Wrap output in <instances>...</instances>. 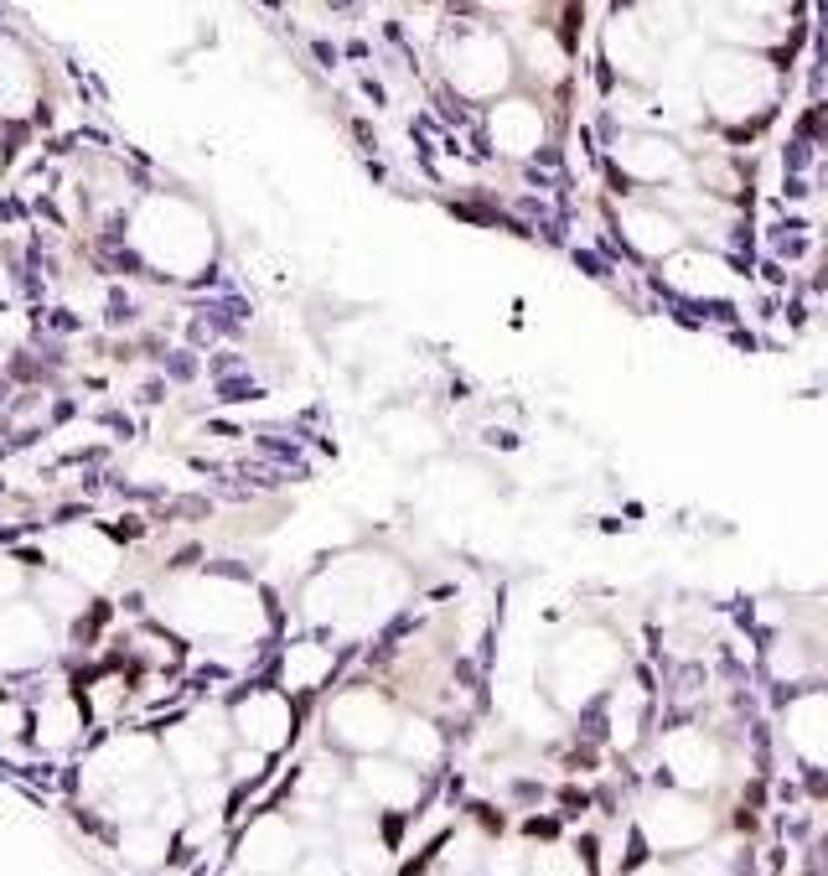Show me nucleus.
<instances>
[{
    "instance_id": "f257e3e1",
    "label": "nucleus",
    "mask_w": 828,
    "mask_h": 876,
    "mask_svg": "<svg viewBox=\"0 0 828 876\" xmlns=\"http://www.w3.org/2000/svg\"><path fill=\"white\" fill-rule=\"evenodd\" d=\"M415 597V570L389 551L373 545H347L326 555L316 570H305L295 591L301 633H322L332 643H363L378 628H389Z\"/></svg>"
},
{
    "instance_id": "f03ea898",
    "label": "nucleus",
    "mask_w": 828,
    "mask_h": 876,
    "mask_svg": "<svg viewBox=\"0 0 828 876\" xmlns=\"http://www.w3.org/2000/svg\"><path fill=\"white\" fill-rule=\"evenodd\" d=\"M146 618L182 643L207 649H259L275 633V601L259 576L228 566L166 570L146 597Z\"/></svg>"
},
{
    "instance_id": "7ed1b4c3",
    "label": "nucleus",
    "mask_w": 828,
    "mask_h": 876,
    "mask_svg": "<svg viewBox=\"0 0 828 876\" xmlns=\"http://www.w3.org/2000/svg\"><path fill=\"white\" fill-rule=\"evenodd\" d=\"M119 244L161 286H203L223 265V228L213 207L182 188H146L119 218Z\"/></svg>"
},
{
    "instance_id": "20e7f679",
    "label": "nucleus",
    "mask_w": 828,
    "mask_h": 876,
    "mask_svg": "<svg viewBox=\"0 0 828 876\" xmlns=\"http://www.w3.org/2000/svg\"><path fill=\"white\" fill-rule=\"evenodd\" d=\"M626 674L622 638L601 628V622H580L570 633H559L544 653L539 690L555 711H585V705L606 701L611 685Z\"/></svg>"
},
{
    "instance_id": "39448f33",
    "label": "nucleus",
    "mask_w": 828,
    "mask_h": 876,
    "mask_svg": "<svg viewBox=\"0 0 828 876\" xmlns=\"http://www.w3.org/2000/svg\"><path fill=\"white\" fill-rule=\"evenodd\" d=\"M693 88H699V109L714 125H751L777 104L782 73L761 52L705 47L699 52V68H693Z\"/></svg>"
},
{
    "instance_id": "423d86ee",
    "label": "nucleus",
    "mask_w": 828,
    "mask_h": 876,
    "mask_svg": "<svg viewBox=\"0 0 828 876\" xmlns=\"http://www.w3.org/2000/svg\"><path fill=\"white\" fill-rule=\"evenodd\" d=\"M440 78L456 88L466 104H497L503 94H513L518 84V52H513V36L487 26V21H466V26H451L435 47Z\"/></svg>"
},
{
    "instance_id": "0eeeda50",
    "label": "nucleus",
    "mask_w": 828,
    "mask_h": 876,
    "mask_svg": "<svg viewBox=\"0 0 828 876\" xmlns=\"http://www.w3.org/2000/svg\"><path fill=\"white\" fill-rule=\"evenodd\" d=\"M42 566L63 570L68 581L84 586L88 597H104V591H115V581L130 566V545L99 519H73V524H57L47 534Z\"/></svg>"
},
{
    "instance_id": "6e6552de",
    "label": "nucleus",
    "mask_w": 828,
    "mask_h": 876,
    "mask_svg": "<svg viewBox=\"0 0 828 876\" xmlns=\"http://www.w3.org/2000/svg\"><path fill=\"white\" fill-rule=\"evenodd\" d=\"M399 701H394L384 685H368V680H357V685H342L332 701H326V716H322V731L326 741L357 757H378L394 747V731H399Z\"/></svg>"
},
{
    "instance_id": "1a4fd4ad",
    "label": "nucleus",
    "mask_w": 828,
    "mask_h": 876,
    "mask_svg": "<svg viewBox=\"0 0 828 876\" xmlns=\"http://www.w3.org/2000/svg\"><path fill=\"white\" fill-rule=\"evenodd\" d=\"M223 716H228V731H234V747H249L259 757H280L290 752V741L301 731V701L286 695V690L275 685V680H249V685H238L223 705Z\"/></svg>"
},
{
    "instance_id": "9d476101",
    "label": "nucleus",
    "mask_w": 828,
    "mask_h": 876,
    "mask_svg": "<svg viewBox=\"0 0 828 876\" xmlns=\"http://www.w3.org/2000/svg\"><path fill=\"white\" fill-rule=\"evenodd\" d=\"M63 664V633L32 597L0 607V680L6 685H32Z\"/></svg>"
},
{
    "instance_id": "9b49d317",
    "label": "nucleus",
    "mask_w": 828,
    "mask_h": 876,
    "mask_svg": "<svg viewBox=\"0 0 828 876\" xmlns=\"http://www.w3.org/2000/svg\"><path fill=\"white\" fill-rule=\"evenodd\" d=\"M714 809L705 799H693V793H678V789H663L653 793L637 814V830H643V841L653 845V856H689L699 845L714 841Z\"/></svg>"
},
{
    "instance_id": "f8f14e48",
    "label": "nucleus",
    "mask_w": 828,
    "mask_h": 876,
    "mask_svg": "<svg viewBox=\"0 0 828 876\" xmlns=\"http://www.w3.org/2000/svg\"><path fill=\"white\" fill-rule=\"evenodd\" d=\"M47 109V68L26 32L0 26V130L32 125Z\"/></svg>"
},
{
    "instance_id": "ddd939ff",
    "label": "nucleus",
    "mask_w": 828,
    "mask_h": 876,
    "mask_svg": "<svg viewBox=\"0 0 828 876\" xmlns=\"http://www.w3.org/2000/svg\"><path fill=\"white\" fill-rule=\"evenodd\" d=\"M658 762H663V773H668V783L678 793H693V799L725 783V747L705 726H674L658 741Z\"/></svg>"
},
{
    "instance_id": "4468645a",
    "label": "nucleus",
    "mask_w": 828,
    "mask_h": 876,
    "mask_svg": "<svg viewBox=\"0 0 828 876\" xmlns=\"http://www.w3.org/2000/svg\"><path fill=\"white\" fill-rule=\"evenodd\" d=\"M32 695V690H26ZM88 711H84V695H78V685H68V680H52L47 674V690H36L32 695V747H42V752L63 757V752H78L88 741Z\"/></svg>"
},
{
    "instance_id": "2eb2a0df",
    "label": "nucleus",
    "mask_w": 828,
    "mask_h": 876,
    "mask_svg": "<svg viewBox=\"0 0 828 876\" xmlns=\"http://www.w3.org/2000/svg\"><path fill=\"white\" fill-rule=\"evenodd\" d=\"M611 167L626 177V182H637V188H668L678 177H689V156L678 140H668L663 130H616L611 140Z\"/></svg>"
},
{
    "instance_id": "dca6fc26",
    "label": "nucleus",
    "mask_w": 828,
    "mask_h": 876,
    "mask_svg": "<svg viewBox=\"0 0 828 876\" xmlns=\"http://www.w3.org/2000/svg\"><path fill=\"white\" fill-rule=\"evenodd\" d=\"M482 130H487V146L507 161H534V156L549 146V115L534 94H503L497 104H487L482 115Z\"/></svg>"
},
{
    "instance_id": "f3484780",
    "label": "nucleus",
    "mask_w": 828,
    "mask_h": 876,
    "mask_svg": "<svg viewBox=\"0 0 828 876\" xmlns=\"http://www.w3.org/2000/svg\"><path fill=\"white\" fill-rule=\"evenodd\" d=\"M601 47H606V63L611 73L622 78V84H663V73H668V52H663V36L647 32L643 11H626V17H616L606 26V36H601Z\"/></svg>"
},
{
    "instance_id": "a211bd4d",
    "label": "nucleus",
    "mask_w": 828,
    "mask_h": 876,
    "mask_svg": "<svg viewBox=\"0 0 828 876\" xmlns=\"http://www.w3.org/2000/svg\"><path fill=\"white\" fill-rule=\"evenodd\" d=\"M337 670H342V649L332 643V638H322V633L286 638V643L275 649V659H270L275 685L286 690V695H295V701H311L316 690H326L332 680H337Z\"/></svg>"
},
{
    "instance_id": "6ab92c4d",
    "label": "nucleus",
    "mask_w": 828,
    "mask_h": 876,
    "mask_svg": "<svg viewBox=\"0 0 828 876\" xmlns=\"http://www.w3.org/2000/svg\"><path fill=\"white\" fill-rule=\"evenodd\" d=\"M373 436H378V447L389 451V457H399V462L430 467L445 457V426H440L424 405H384V410L373 415Z\"/></svg>"
},
{
    "instance_id": "aec40b11",
    "label": "nucleus",
    "mask_w": 828,
    "mask_h": 876,
    "mask_svg": "<svg viewBox=\"0 0 828 876\" xmlns=\"http://www.w3.org/2000/svg\"><path fill=\"white\" fill-rule=\"evenodd\" d=\"M663 280H668V291L689 296V301H735L745 291L741 270L720 249H699V244H684L674 259H663Z\"/></svg>"
},
{
    "instance_id": "412c9836",
    "label": "nucleus",
    "mask_w": 828,
    "mask_h": 876,
    "mask_svg": "<svg viewBox=\"0 0 828 876\" xmlns=\"http://www.w3.org/2000/svg\"><path fill=\"white\" fill-rule=\"evenodd\" d=\"M301 856H305L301 830H295V820H286V814H254L249 830L238 835V851H234V861L249 876H290L301 866Z\"/></svg>"
},
{
    "instance_id": "4be33fe9",
    "label": "nucleus",
    "mask_w": 828,
    "mask_h": 876,
    "mask_svg": "<svg viewBox=\"0 0 828 876\" xmlns=\"http://www.w3.org/2000/svg\"><path fill=\"white\" fill-rule=\"evenodd\" d=\"M353 789L378 814H409L424 799V778L409 762H399L394 752H378V757H357L353 762Z\"/></svg>"
},
{
    "instance_id": "5701e85b",
    "label": "nucleus",
    "mask_w": 828,
    "mask_h": 876,
    "mask_svg": "<svg viewBox=\"0 0 828 876\" xmlns=\"http://www.w3.org/2000/svg\"><path fill=\"white\" fill-rule=\"evenodd\" d=\"M616 234L626 239V249L643 259H674L684 244H689V234H684V224H678L674 213L663 203H643V197H632V203H616Z\"/></svg>"
},
{
    "instance_id": "b1692460",
    "label": "nucleus",
    "mask_w": 828,
    "mask_h": 876,
    "mask_svg": "<svg viewBox=\"0 0 828 876\" xmlns=\"http://www.w3.org/2000/svg\"><path fill=\"white\" fill-rule=\"evenodd\" d=\"M699 21H705V36L714 47L761 52L766 57V47L782 42L777 11H766V6H710V11H699Z\"/></svg>"
},
{
    "instance_id": "393cba45",
    "label": "nucleus",
    "mask_w": 828,
    "mask_h": 876,
    "mask_svg": "<svg viewBox=\"0 0 828 876\" xmlns=\"http://www.w3.org/2000/svg\"><path fill=\"white\" fill-rule=\"evenodd\" d=\"M782 737L808 768H828V690H797L782 711Z\"/></svg>"
},
{
    "instance_id": "a878e982",
    "label": "nucleus",
    "mask_w": 828,
    "mask_h": 876,
    "mask_svg": "<svg viewBox=\"0 0 828 876\" xmlns=\"http://www.w3.org/2000/svg\"><path fill=\"white\" fill-rule=\"evenodd\" d=\"M389 752L399 757V762H409L415 773H424V768H435L440 757H445V731H440L435 716L409 711V716H399V731H394Z\"/></svg>"
},
{
    "instance_id": "bb28decb",
    "label": "nucleus",
    "mask_w": 828,
    "mask_h": 876,
    "mask_svg": "<svg viewBox=\"0 0 828 876\" xmlns=\"http://www.w3.org/2000/svg\"><path fill=\"white\" fill-rule=\"evenodd\" d=\"M643 711H647V695L637 680H616L611 695L601 701V716H606V731L616 747H637L643 737Z\"/></svg>"
},
{
    "instance_id": "cd10ccee",
    "label": "nucleus",
    "mask_w": 828,
    "mask_h": 876,
    "mask_svg": "<svg viewBox=\"0 0 828 876\" xmlns=\"http://www.w3.org/2000/svg\"><path fill=\"white\" fill-rule=\"evenodd\" d=\"M171 856V825L166 820H130V825L119 830V861L125 866H140V872H151L161 861Z\"/></svg>"
},
{
    "instance_id": "c85d7f7f",
    "label": "nucleus",
    "mask_w": 828,
    "mask_h": 876,
    "mask_svg": "<svg viewBox=\"0 0 828 876\" xmlns=\"http://www.w3.org/2000/svg\"><path fill=\"white\" fill-rule=\"evenodd\" d=\"M513 52H518V73H528V78H539V84H559L564 78V47H559V36L549 26L518 32Z\"/></svg>"
},
{
    "instance_id": "c756f323",
    "label": "nucleus",
    "mask_w": 828,
    "mask_h": 876,
    "mask_svg": "<svg viewBox=\"0 0 828 876\" xmlns=\"http://www.w3.org/2000/svg\"><path fill=\"white\" fill-rule=\"evenodd\" d=\"M741 856H745L741 835H730V841H725V835H714L710 845L689 851L678 866H684V876H735V872H741Z\"/></svg>"
},
{
    "instance_id": "7c9ffc66",
    "label": "nucleus",
    "mask_w": 828,
    "mask_h": 876,
    "mask_svg": "<svg viewBox=\"0 0 828 876\" xmlns=\"http://www.w3.org/2000/svg\"><path fill=\"white\" fill-rule=\"evenodd\" d=\"M524 876H595L585 851L570 841H555V845H539L534 856H528V872Z\"/></svg>"
},
{
    "instance_id": "2f4dec72",
    "label": "nucleus",
    "mask_w": 828,
    "mask_h": 876,
    "mask_svg": "<svg viewBox=\"0 0 828 876\" xmlns=\"http://www.w3.org/2000/svg\"><path fill=\"white\" fill-rule=\"evenodd\" d=\"M26 591H32V566H26V555L0 551V607H6V601H21Z\"/></svg>"
},
{
    "instance_id": "473e14b6",
    "label": "nucleus",
    "mask_w": 828,
    "mask_h": 876,
    "mask_svg": "<svg viewBox=\"0 0 828 876\" xmlns=\"http://www.w3.org/2000/svg\"><path fill=\"white\" fill-rule=\"evenodd\" d=\"M290 876H347V872H342V861L332 851H311V856H301V866Z\"/></svg>"
},
{
    "instance_id": "72a5a7b5",
    "label": "nucleus",
    "mask_w": 828,
    "mask_h": 876,
    "mask_svg": "<svg viewBox=\"0 0 828 876\" xmlns=\"http://www.w3.org/2000/svg\"><path fill=\"white\" fill-rule=\"evenodd\" d=\"M626 876H684V866H678V861H668V856H647V861H637Z\"/></svg>"
},
{
    "instance_id": "f704fd0d",
    "label": "nucleus",
    "mask_w": 828,
    "mask_h": 876,
    "mask_svg": "<svg viewBox=\"0 0 828 876\" xmlns=\"http://www.w3.org/2000/svg\"><path fill=\"white\" fill-rule=\"evenodd\" d=\"M808 359L818 363V368H828V322H824V327H818V332H813V338H808Z\"/></svg>"
},
{
    "instance_id": "c9c22d12",
    "label": "nucleus",
    "mask_w": 828,
    "mask_h": 876,
    "mask_svg": "<svg viewBox=\"0 0 828 876\" xmlns=\"http://www.w3.org/2000/svg\"><path fill=\"white\" fill-rule=\"evenodd\" d=\"M6 167H11V140H6V130H0V177H6Z\"/></svg>"
},
{
    "instance_id": "e433bc0d",
    "label": "nucleus",
    "mask_w": 828,
    "mask_h": 876,
    "mask_svg": "<svg viewBox=\"0 0 828 876\" xmlns=\"http://www.w3.org/2000/svg\"><path fill=\"white\" fill-rule=\"evenodd\" d=\"M818 311H824V322H828V286H824V296H818Z\"/></svg>"
}]
</instances>
